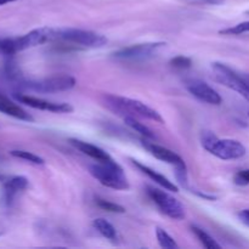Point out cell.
Wrapping results in <instances>:
<instances>
[{
    "mask_svg": "<svg viewBox=\"0 0 249 249\" xmlns=\"http://www.w3.org/2000/svg\"><path fill=\"white\" fill-rule=\"evenodd\" d=\"M104 104L107 108L119 116H131L136 118L150 119L160 124L164 123V119L160 116V113L139 100L118 96V95H105Z\"/></svg>",
    "mask_w": 249,
    "mask_h": 249,
    "instance_id": "6da1fadb",
    "label": "cell"
},
{
    "mask_svg": "<svg viewBox=\"0 0 249 249\" xmlns=\"http://www.w3.org/2000/svg\"><path fill=\"white\" fill-rule=\"evenodd\" d=\"M51 40L78 48H101L107 43L101 34L77 28H53Z\"/></svg>",
    "mask_w": 249,
    "mask_h": 249,
    "instance_id": "7a4b0ae2",
    "label": "cell"
},
{
    "mask_svg": "<svg viewBox=\"0 0 249 249\" xmlns=\"http://www.w3.org/2000/svg\"><path fill=\"white\" fill-rule=\"evenodd\" d=\"M51 34H53V28L43 27V28L33 29L24 36H16V38L0 39V53L15 55L19 51L41 45L51 40Z\"/></svg>",
    "mask_w": 249,
    "mask_h": 249,
    "instance_id": "3957f363",
    "label": "cell"
},
{
    "mask_svg": "<svg viewBox=\"0 0 249 249\" xmlns=\"http://www.w3.org/2000/svg\"><path fill=\"white\" fill-rule=\"evenodd\" d=\"M202 145L209 153L223 160H238L247 153L242 142L233 139H218L211 131L203 133Z\"/></svg>",
    "mask_w": 249,
    "mask_h": 249,
    "instance_id": "277c9868",
    "label": "cell"
},
{
    "mask_svg": "<svg viewBox=\"0 0 249 249\" xmlns=\"http://www.w3.org/2000/svg\"><path fill=\"white\" fill-rule=\"evenodd\" d=\"M89 172L97 181L108 189L123 190L129 189V181L126 179L123 169L117 162L114 163H99L89 167Z\"/></svg>",
    "mask_w": 249,
    "mask_h": 249,
    "instance_id": "5b68a950",
    "label": "cell"
},
{
    "mask_svg": "<svg viewBox=\"0 0 249 249\" xmlns=\"http://www.w3.org/2000/svg\"><path fill=\"white\" fill-rule=\"evenodd\" d=\"M212 70H213L214 77L220 84L233 90L249 101V84L246 82L242 74H238L229 66L220 62H214L212 65Z\"/></svg>",
    "mask_w": 249,
    "mask_h": 249,
    "instance_id": "8992f818",
    "label": "cell"
},
{
    "mask_svg": "<svg viewBox=\"0 0 249 249\" xmlns=\"http://www.w3.org/2000/svg\"><path fill=\"white\" fill-rule=\"evenodd\" d=\"M147 195L160 212L173 220H182L185 218V208L181 202L169 195L155 187H147Z\"/></svg>",
    "mask_w": 249,
    "mask_h": 249,
    "instance_id": "52a82bcc",
    "label": "cell"
},
{
    "mask_svg": "<svg viewBox=\"0 0 249 249\" xmlns=\"http://www.w3.org/2000/svg\"><path fill=\"white\" fill-rule=\"evenodd\" d=\"M163 46H165V43H162V41L135 44V45L126 46L113 53V57L119 61H126V62H140V61L152 58Z\"/></svg>",
    "mask_w": 249,
    "mask_h": 249,
    "instance_id": "ba28073f",
    "label": "cell"
},
{
    "mask_svg": "<svg viewBox=\"0 0 249 249\" xmlns=\"http://www.w3.org/2000/svg\"><path fill=\"white\" fill-rule=\"evenodd\" d=\"M142 146L157 160H162V162L168 163V164L174 165L175 169H177V177L180 180V182H186V177H187V169L186 164H185V160L180 157L178 153H175L174 151L169 150V148L164 147V146L157 145L155 142H151V141L142 140Z\"/></svg>",
    "mask_w": 249,
    "mask_h": 249,
    "instance_id": "9c48e42d",
    "label": "cell"
},
{
    "mask_svg": "<svg viewBox=\"0 0 249 249\" xmlns=\"http://www.w3.org/2000/svg\"><path fill=\"white\" fill-rule=\"evenodd\" d=\"M75 79L71 75L62 74V75H53V77L45 78V79L36 80V82H31L27 84L29 89L34 90L38 92H58L66 91L72 88H74Z\"/></svg>",
    "mask_w": 249,
    "mask_h": 249,
    "instance_id": "30bf717a",
    "label": "cell"
},
{
    "mask_svg": "<svg viewBox=\"0 0 249 249\" xmlns=\"http://www.w3.org/2000/svg\"><path fill=\"white\" fill-rule=\"evenodd\" d=\"M185 87L192 96H195L197 100L204 102V104L219 106L223 102L220 94L203 80L190 79L185 83Z\"/></svg>",
    "mask_w": 249,
    "mask_h": 249,
    "instance_id": "8fae6325",
    "label": "cell"
},
{
    "mask_svg": "<svg viewBox=\"0 0 249 249\" xmlns=\"http://www.w3.org/2000/svg\"><path fill=\"white\" fill-rule=\"evenodd\" d=\"M16 99L21 104H24L26 106L32 107V108L40 109V111H49L53 112V113H70V112L73 111V107L70 104L48 101V100L39 99V97L31 96V95L18 94L16 95Z\"/></svg>",
    "mask_w": 249,
    "mask_h": 249,
    "instance_id": "7c38bea8",
    "label": "cell"
},
{
    "mask_svg": "<svg viewBox=\"0 0 249 249\" xmlns=\"http://www.w3.org/2000/svg\"><path fill=\"white\" fill-rule=\"evenodd\" d=\"M70 142L74 146L77 150H79L80 152L87 155L88 157L92 158L96 162L99 163H114L116 160L108 155L105 150L100 148L99 146L92 145V143L87 142V141L78 140V139H71Z\"/></svg>",
    "mask_w": 249,
    "mask_h": 249,
    "instance_id": "4fadbf2b",
    "label": "cell"
},
{
    "mask_svg": "<svg viewBox=\"0 0 249 249\" xmlns=\"http://www.w3.org/2000/svg\"><path fill=\"white\" fill-rule=\"evenodd\" d=\"M28 179L24 177L9 178L2 184V199L7 206L12 204L16 196L28 187Z\"/></svg>",
    "mask_w": 249,
    "mask_h": 249,
    "instance_id": "5bb4252c",
    "label": "cell"
},
{
    "mask_svg": "<svg viewBox=\"0 0 249 249\" xmlns=\"http://www.w3.org/2000/svg\"><path fill=\"white\" fill-rule=\"evenodd\" d=\"M131 162H133V164L135 165L136 168H139V169L141 170V172L143 173V174L147 175L148 178H150L151 180H153V181L156 182L157 185H160V187H163L164 190H167V191H173V192H178L179 191V189H178L177 185L174 184V182L170 181L169 179H167V178L164 177V175L160 174L158 172H156V170L151 169V168H148L147 165L142 164V163L138 162V160H131Z\"/></svg>",
    "mask_w": 249,
    "mask_h": 249,
    "instance_id": "9a60e30c",
    "label": "cell"
},
{
    "mask_svg": "<svg viewBox=\"0 0 249 249\" xmlns=\"http://www.w3.org/2000/svg\"><path fill=\"white\" fill-rule=\"evenodd\" d=\"M0 112L6 114V116L12 117V118L19 119V121L33 122V117H32L28 112H26L22 107L14 104L11 100L2 96V95H0Z\"/></svg>",
    "mask_w": 249,
    "mask_h": 249,
    "instance_id": "2e32d148",
    "label": "cell"
},
{
    "mask_svg": "<svg viewBox=\"0 0 249 249\" xmlns=\"http://www.w3.org/2000/svg\"><path fill=\"white\" fill-rule=\"evenodd\" d=\"M92 226H94V229L100 233V235H102L105 238H107V240L112 241V242H114V241L117 240L116 228H114L109 221H107L106 219H95V220L92 221Z\"/></svg>",
    "mask_w": 249,
    "mask_h": 249,
    "instance_id": "e0dca14e",
    "label": "cell"
},
{
    "mask_svg": "<svg viewBox=\"0 0 249 249\" xmlns=\"http://www.w3.org/2000/svg\"><path fill=\"white\" fill-rule=\"evenodd\" d=\"M123 119H124V123H125L129 128L135 130L136 133L141 134V135L145 136L146 139H155V134H153V131L151 130L148 126H146L145 124L140 123V122L136 119V117L126 116V117H123Z\"/></svg>",
    "mask_w": 249,
    "mask_h": 249,
    "instance_id": "ac0fdd59",
    "label": "cell"
},
{
    "mask_svg": "<svg viewBox=\"0 0 249 249\" xmlns=\"http://www.w3.org/2000/svg\"><path fill=\"white\" fill-rule=\"evenodd\" d=\"M192 232L197 236V238L199 240V242L203 245V247H206L207 249H220V245L215 242L213 237L211 235L203 231L202 229L197 228V226H192Z\"/></svg>",
    "mask_w": 249,
    "mask_h": 249,
    "instance_id": "d6986e66",
    "label": "cell"
},
{
    "mask_svg": "<svg viewBox=\"0 0 249 249\" xmlns=\"http://www.w3.org/2000/svg\"><path fill=\"white\" fill-rule=\"evenodd\" d=\"M11 156L15 158H18V160H26V162L32 163V164H36V165H43L44 160L39 156L34 155V153L28 152V151H23V150H14L11 151Z\"/></svg>",
    "mask_w": 249,
    "mask_h": 249,
    "instance_id": "ffe728a7",
    "label": "cell"
},
{
    "mask_svg": "<svg viewBox=\"0 0 249 249\" xmlns=\"http://www.w3.org/2000/svg\"><path fill=\"white\" fill-rule=\"evenodd\" d=\"M156 235H157L158 243H160V246L162 248H165V249L179 248V246H178V243L175 242L174 238H173L167 231L163 230V229L157 228V230H156Z\"/></svg>",
    "mask_w": 249,
    "mask_h": 249,
    "instance_id": "44dd1931",
    "label": "cell"
},
{
    "mask_svg": "<svg viewBox=\"0 0 249 249\" xmlns=\"http://www.w3.org/2000/svg\"><path fill=\"white\" fill-rule=\"evenodd\" d=\"M96 204L104 211L109 212V213H119L123 214L125 213V208L119 204L113 203L111 201H107V199H102V198H96Z\"/></svg>",
    "mask_w": 249,
    "mask_h": 249,
    "instance_id": "7402d4cb",
    "label": "cell"
},
{
    "mask_svg": "<svg viewBox=\"0 0 249 249\" xmlns=\"http://www.w3.org/2000/svg\"><path fill=\"white\" fill-rule=\"evenodd\" d=\"M245 33H249V21L242 22V23H238L236 26L230 27V28L220 31V34H226V36H240V34Z\"/></svg>",
    "mask_w": 249,
    "mask_h": 249,
    "instance_id": "603a6c76",
    "label": "cell"
},
{
    "mask_svg": "<svg viewBox=\"0 0 249 249\" xmlns=\"http://www.w3.org/2000/svg\"><path fill=\"white\" fill-rule=\"evenodd\" d=\"M170 65H172V67L178 68V70H186V68L191 67L192 60L187 56L179 55L170 60Z\"/></svg>",
    "mask_w": 249,
    "mask_h": 249,
    "instance_id": "cb8c5ba5",
    "label": "cell"
},
{
    "mask_svg": "<svg viewBox=\"0 0 249 249\" xmlns=\"http://www.w3.org/2000/svg\"><path fill=\"white\" fill-rule=\"evenodd\" d=\"M233 182L238 186H247L249 185V169L240 170L233 177Z\"/></svg>",
    "mask_w": 249,
    "mask_h": 249,
    "instance_id": "d4e9b609",
    "label": "cell"
},
{
    "mask_svg": "<svg viewBox=\"0 0 249 249\" xmlns=\"http://www.w3.org/2000/svg\"><path fill=\"white\" fill-rule=\"evenodd\" d=\"M184 1L194 5H221L225 0H184Z\"/></svg>",
    "mask_w": 249,
    "mask_h": 249,
    "instance_id": "484cf974",
    "label": "cell"
},
{
    "mask_svg": "<svg viewBox=\"0 0 249 249\" xmlns=\"http://www.w3.org/2000/svg\"><path fill=\"white\" fill-rule=\"evenodd\" d=\"M238 216H240V219L246 224V225L249 226V209H245V211L240 212V213H238Z\"/></svg>",
    "mask_w": 249,
    "mask_h": 249,
    "instance_id": "4316f807",
    "label": "cell"
},
{
    "mask_svg": "<svg viewBox=\"0 0 249 249\" xmlns=\"http://www.w3.org/2000/svg\"><path fill=\"white\" fill-rule=\"evenodd\" d=\"M14 1H16V0H0V6L9 4V2H14Z\"/></svg>",
    "mask_w": 249,
    "mask_h": 249,
    "instance_id": "83f0119b",
    "label": "cell"
},
{
    "mask_svg": "<svg viewBox=\"0 0 249 249\" xmlns=\"http://www.w3.org/2000/svg\"><path fill=\"white\" fill-rule=\"evenodd\" d=\"M242 77L245 78V79H246V82H247L248 84H249V74H242Z\"/></svg>",
    "mask_w": 249,
    "mask_h": 249,
    "instance_id": "f1b7e54d",
    "label": "cell"
},
{
    "mask_svg": "<svg viewBox=\"0 0 249 249\" xmlns=\"http://www.w3.org/2000/svg\"><path fill=\"white\" fill-rule=\"evenodd\" d=\"M0 236H1V232H0Z\"/></svg>",
    "mask_w": 249,
    "mask_h": 249,
    "instance_id": "f546056e",
    "label": "cell"
}]
</instances>
